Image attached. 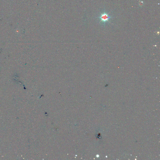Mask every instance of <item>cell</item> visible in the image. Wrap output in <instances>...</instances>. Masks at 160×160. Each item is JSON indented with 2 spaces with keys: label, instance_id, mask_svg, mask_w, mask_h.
I'll return each mask as SVG.
<instances>
[{
  "label": "cell",
  "instance_id": "cell-1",
  "mask_svg": "<svg viewBox=\"0 0 160 160\" xmlns=\"http://www.w3.org/2000/svg\"><path fill=\"white\" fill-rule=\"evenodd\" d=\"M99 18L101 19V22L103 21L105 22L106 21L109 22V19L111 18V17L108 16V14L105 12L103 14H101V16H100Z\"/></svg>",
  "mask_w": 160,
  "mask_h": 160
}]
</instances>
